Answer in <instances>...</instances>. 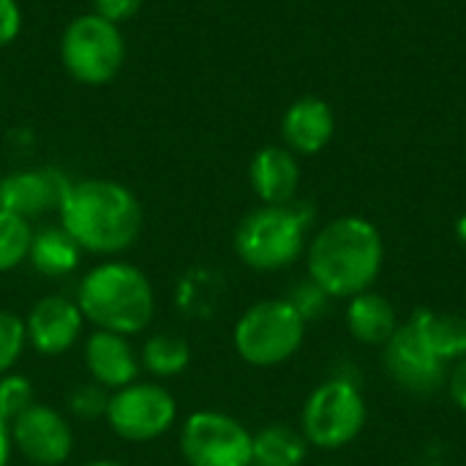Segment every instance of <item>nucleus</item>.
<instances>
[{"instance_id":"obj_1","label":"nucleus","mask_w":466,"mask_h":466,"mask_svg":"<svg viewBox=\"0 0 466 466\" xmlns=\"http://www.w3.org/2000/svg\"><path fill=\"white\" fill-rule=\"evenodd\" d=\"M57 213L60 227L76 246L98 257L123 254L142 232V205L117 180L90 177L71 183Z\"/></svg>"},{"instance_id":"obj_2","label":"nucleus","mask_w":466,"mask_h":466,"mask_svg":"<svg viewBox=\"0 0 466 466\" xmlns=\"http://www.w3.org/2000/svg\"><path fill=\"white\" fill-rule=\"evenodd\" d=\"M382 262V235L369 218L360 216L333 218L306 246L309 279L339 300L369 292L380 279Z\"/></svg>"},{"instance_id":"obj_3","label":"nucleus","mask_w":466,"mask_h":466,"mask_svg":"<svg viewBox=\"0 0 466 466\" xmlns=\"http://www.w3.org/2000/svg\"><path fill=\"white\" fill-rule=\"evenodd\" d=\"M76 303L85 322L96 330H109L120 336L145 333L156 314V292L150 279L131 262L109 259L87 270L79 281Z\"/></svg>"},{"instance_id":"obj_4","label":"nucleus","mask_w":466,"mask_h":466,"mask_svg":"<svg viewBox=\"0 0 466 466\" xmlns=\"http://www.w3.org/2000/svg\"><path fill=\"white\" fill-rule=\"evenodd\" d=\"M309 221L311 216L300 205H262L238 224L235 254L257 273L284 270L306 251Z\"/></svg>"},{"instance_id":"obj_5","label":"nucleus","mask_w":466,"mask_h":466,"mask_svg":"<svg viewBox=\"0 0 466 466\" xmlns=\"http://www.w3.org/2000/svg\"><path fill=\"white\" fill-rule=\"evenodd\" d=\"M306 325L309 322L287 298L259 300L235 322L232 344L243 363L273 369L298 355L306 339Z\"/></svg>"},{"instance_id":"obj_6","label":"nucleus","mask_w":466,"mask_h":466,"mask_svg":"<svg viewBox=\"0 0 466 466\" xmlns=\"http://www.w3.org/2000/svg\"><path fill=\"white\" fill-rule=\"evenodd\" d=\"M366 399L347 377L317 385L300 412V431L317 451H341L352 445L366 426Z\"/></svg>"},{"instance_id":"obj_7","label":"nucleus","mask_w":466,"mask_h":466,"mask_svg":"<svg viewBox=\"0 0 466 466\" xmlns=\"http://www.w3.org/2000/svg\"><path fill=\"white\" fill-rule=\"evenodd\" d=\"M60 60L76 82L93 87L106 85L117 76L126 60L123 33L98 14H82L63 30Z\"/></svg>"},{"instance_id":"obj_8","label":"nucleus","mask_w":466,"mask_h":466,"mask_svg":"<svg viewBox=\"0 0 466 466\" xmlns=\"http://www.w3.org/2000/svg\"><path fill=\"white\" fill-rule=\"evenodd\" d=\"M180 453L188 466H251L254 434L227 412L199 410L180 426Z\"/></svg>"},{"instance_id":"obj_9","label":"nucleus","mask_w":466,"mask_h":466,"mask_svg":"<svg viewBox=\"0 0 466 466\" xmlns=\"http://www.w3.org/2000/svg\"><path fill=\"white\" fill-rule=\"evenodd\" d=\"M109 429L134 445L161 440L177 420L175 396L158 382H131L109 396L106 407Z\"/></svg>"},{"instance_id":"obj_10","label":"nucleus","mask_w":466,"mask_h":466,"mask_svg":"<svg viewBox=\"0 0 466 466\" xmlns=\"http://www.w3.org/2000/svg\"><path fill=\"white\" fill-rule=\"evenodd\" d=\"M14 451L22 453L27 464L60 466L74 453V431L71 423L46 404H30L11 423Z\"/></svg>"},{"instance_id":"obj_11","label":"nucleus","mask_w":466,"mask_h":466,"mask_svg":"<svg viewBox=\"0 0 466 466\" xmlns=\"http://www.w3.org/2000/svg\"><path fill=\"white\" fill-rule=\"evenodd\" d=\"M385 369L399 388L415 396H431L448 382V363H442L423 347L410 322L399 325L393 339L385 344Z\"/></svg>"},{"instance_id":"obj_12","label":"nucleus","mask_w":466,"mask_h":466,"mask_svg":"<svg viewBox=\"0 0 466 466\" xmlns=\"http://www.w3.org/2000/svg\"><path fill=\"white\" fill-rule=\"evenodd\" d=\"M25 328H27V344L38 355L57 358L79 341L85 330V314L79 303L66 295H44L27 311Z\"/></svg>"},{"instance_id":"obj_13","label":"nucleus","mask_w":466,"mask_h":466,"mask_svg":"<svg viewBox=\"0 0 466 466\" xmlns=\"http://www.w3.org/2000/svg\"><path fill=\"white\" fill-rule=\"evenodd\" d=\"M71 180L60 169H25L0 180V210L22 218H35L46 210H57Z\"/></svg>"},{"instance_id":"obj_14","label":"nucleus","mask_w":466,"mask_h":466,"mask_svg":"<svg viewBox=\"0 0 466 466\" xmlns=\"http://www.w3.org/2000/svg\"><path fill=\"white\" fill-rule=\"evenodd\" d=\"M85 369L96 385L104 390H120L131 382H137L142 366L139 352L134 350L128 336L109 333V330H93L85 341Z\"/></svg>"},{"instance_id":"obj_15","label":"nucleus","mask_w":466,"mask_h":466,"mask_svg":"<svg viewBox=\"0 0 466 466\" xmlns=\"http://www.w3.org/2000/svg\"><path fill=\"white\" fill-rule=\"evenodd\" d=\"M336 134V115L325 98L303 96L292 101L281 117V137L298 156H314L328 147Z\"/></svg>"},{"instance_id":"obj_16","label":"nucleus","mask_w":466,"mask_h":466,"mask_svg":"<svg viewBox=\"0 0 466 466\" xmlns=\"http://www.w3.org/2000/svg\"><path fill=\"white\" fill-rule=\"evenodd\" d=\"M248 180L262 205H292L300 186V164L289 147L268 145L254 153Z\"/></svg>"},{"instance_id":"obj_17","label":"nucleus","mask_w":466,"mask_h":466,"mask_svg":"<svg viewBox=\"0 0 466 466\" xmlns=\"http://www.w3.org/2000/svg\"><path fill=\"white\" fill-rule=\"evenodd\" d=\"M399 325H401L399 314L385 295L369 289V292L350 298L347 328L355 341L369 344V347H385L393 339V333L399 330Z\"/></svg>"},{"instance_id":"obj_18","label":"nucleus","mask_w":466,"mask_h":466,"mask_svg":"<svg viewBox=\"0 0 466 466\" xmlns=\"http://www.w3.org/2000/svg\"><path fill=\"white\" fill-rule=\"evenodd\" d=\"M410 328L423 341V347L440 358L442 363L453 366L466 355V319L459 314H442L431 309H418L410 314Z\"/></svg>"},{"instance_id":"obj_19","label":"nucleus","mask_w":466,"mask_h":466,"mask_svg":"<svg viewBox=\"0 0 466 466\" xmlns=\"http://www.w3.org/2000/svg\"><path fill=\"white\" fill-rule=\"evenodd\" d=\"M27 259L41 276L63 279V276H68L71 270L79 268L82 248L76 246V240L63 227H46L41 232H33Z\"/></svg>"},{"instance_id":"obj_20","label":"nucleus","mask_w":466,"mask_h":466,"mask_svg":"<svg viewBox=\"0 0 466 466\" xmlns=\"http://www.w3.org/2000/svg\"><path fill=\"white\" fill-rule=\"evenodd\" d=\"M309 442L303 431L270 423L254 434V464L257 466H300L309 456Z\"/></svg>"},{"instance_id":"obj_21","label":"nucleus","mask_w":466,"mask_h":466,"mask_svg":"<svg viewBox=\"0 0 466 466\" xmlns=\"http://www.w3.org/2000/svg\"><path fill=\"white\" fill-rule=\"evenodd\" d=\"M191 363V347L186 339L172 336V333H156L145 339L142 352H139V366L150 377H177L188 369Z\"/></svg>"},{"instance_id":"obj_22","label":"nucleus","mask_w":466,"mask_h":466,"mask_svg":"<svg viewBox=\"0 0 466 466\" xmlns=\"http://www.w3.org/2000/svg\"><path fill=\"white\" fill-rule=\"evenodd\" d=\"M30 243H33L30 221L8 210H0V273L16 270L27 259Z\"/></svg>"},{"instance_id":"obj_23","label":"nucleus","mask_w":466,"mask_h":466,"mask_svg":"<svg viewBox=\"0 0 466 466\" xmlns=\"http://www.w3.org/2000/svg\"><path fill=\"white\" fill-rule=\"evenodd\" d=\"M27 347V328L16 311L0 309V377L11 374Z\"/></svg>"},{"instance_id":"obj_24","label":"nucleus","mask_w":466,"mask_h":466,"mask_svg":"<svg viewBox=\"0 0 466 466\" xmlns=\"http://www.w3.org/2000/svg\"><path fill=\"white\" fill-rule=\"evenodd\" d=\"M33 404V385L22 374H3L0 377V418L14 420Z\"/></svg>"},{"instance_id":"obj_25","label":"nucleus","mask_w":466,"mask_h":466,"mask_svg":"<svg viewBox=\"0 0 466 466\" xmlns=\"http://www.w3.org/2000/svg\"><path fill=\"white\" fill-rule=\"evenodd\" d=\"M287 300L298 309V314H300L306 322H311V319L325 317V311H328V306H330L333 298H330L322 287H317L311 279H306V281H300L298 287H292V295H289Z\"/></svg>"},{"instance_id":"obj_26","label":"nucleus","mask_w":466,"mask_h":466,"mask_svg":"<svg viewBox=\"0 0 466 466\" xmlns=\"http://www.w3.org/2000/svg\"><path fill=\"white\" fill-rule=\"evenodd\" d=\"M109 407V390H104L101 385H79L71 396H68V410L79 418V420H96L104 418Z\"/></svg>"},{"instance_id":"obj_27","label":"nucleus","mask_w":466,"mask_h":466,"mask_svg":"<svg viewBox=\"0 0 466 466\" xmlns=\"http://www.w3.org/2000/svg\"><path fill=\"white\" fill-rule=\"evenodd\" d=\"M93 5H96L93 14H98L112 25H120L142 8V0H93Z\"/></svg>"},{"instance_id":"obj_28","label":"nucleus","mask_w":466,"mask_h":466,"mask_svg":"<svg viewBox=\"0 0 466 466\" xmlns=\"http://www.w3.org/2000/svg\"><path fill=\"white\" fill-rule=\"evenodd\" d=\"M22 30V8L16 0H0V46L11 44Z\"/></svg>"},{"instance_id":"obj_29","label":"nucleus","mask_w":466,"mask_h":466,"mask_svg":"<svg viewBox=\"0 0 466 466\" xmlns=\"http://www.w3.org/2000/svg\"><path fill=\"white\" fill-rule=\"evenodd\" d=\"M448 393H451V399H453V404L466 412V355L461 360H456L453 363V369L448 371Z\"/></svg>"},{"instance_id":"obj_30","label":"nucleus","mask_w":466,"mask_h":466,"mask_svg":"<svg viewBox=\"0 0 466 466\" xmlns=\"http://www.w3.org/2000/svg\"><path fill=\"white\" fill-rule=\"evenodd\" d=\"M14 453V440H11V426L8 420L0 418V466H8Z\"/></svg>"},{"instance_id":"obj_31","label":"nucleus","mask_w":466,"mask_h":466,"mask_svg":"<svg viewBox=\"0 0 466 466\" xmlns=\"http://www.w3.org/2000/svg\"><path fill=\"white\" fill-rule=\"evenodd\" d=\"M456 235H459V240H461V246H466V213L456 221Z\"/></svg>"},{"instance_id":"obj_32","label":"nucleus","mask_w":466,"mask_h":466,"mask_svg":"<svg viewBox=\"0 0 466 466\" xmlns=\"http://www.w3.org/2000/svg\"><path fill=\"white\" fill-rule=\"evenodd\" d=\"M85 466H126V464L112 461V459H96V461H90V464H85Z\"/></svg>"},{"instance_id":"obj_33","label":"nucleus","mask_w":466,"mask_h":466,"mask_svg":"<svg viewBox=\"0 0 466 466\" xmlns=\"http://www.w3.org/2000/svg\"><path fill=\"white\" fill-rule=\"evenodd\" d=\"M27 466H38V464H27Z\"/></svg>"},{"instance_id":"obj_34","label":"nucleus","mask_w":466,"mask_h":466,"mask_svg":"<svg viewBox=\"0 0 466 466\" xmlns=\"http://www.w3.org/2000/svg\"><path fill=\"white\" fill-rule=\"evenodd\" d=\"M251 466H257V464H251Z\"/></svg>"}]
</instances>
